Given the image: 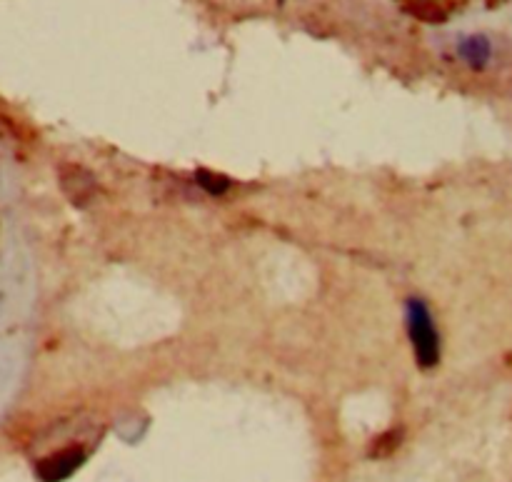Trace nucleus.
<instances>
[{
    "label": "nucleus",
    "mask_w": 512,
    "mask_h": 482,
    "mask_svg": "<svg viewBox=\"0 0 512 482\" xmlns=\"http://www.w3.org/2000/svg\"><path fill=\"white\" fill-rule=\"evenodd\" d=\"M408 333L413 340L415 358L423 368H430L440 360V338L435 330L430 310L423 300H410L408 303Z\"/></svg>",
    "instance_id": "obj_1"
},
{
    "label": "nucleus",
    "mask_w": 512,
    "mask_h": 482,
    "mask_svg": "<svg viewBox=\"0 0 512 482\" xmlns=\"http://www.w3.org/2000/svg\"><path fill=\"white\" fill-rule=\"evenodd\" d=\"M80 463H83V453H80V450H63V453L43 460V463L38 465V475L45 482H58V480L68 478V475L73 473Z\"/></svg>",
    "instance_id": "obj_2"
},
{
    "label": "nucleus",
    "mask_w": 512,
    "mask_h": 482,
    "mask_svg": "<svg viewBox=\"0 0 512 482\" xmlns=\"http://www.w3.org/2000/svg\"><path fill=\"white\" fill-rule=\"evenodd\" d=\"M490 55V43L485 38H470L463 43V58L470 60V63L480 65L485 63Z\"/></svg>",
    "instance_id": "obj_4"
},
{
    "label": "nucleus",
    "mask_w": 512,
    "mask_h": 482,
    "mask_svg": "<svg viewBox=\"0 0 512 482\" xmlns=\"http://www.w3.org/2000/svg\"><path fill=\"white\" fill-rule=\"evenodd\" d=\"M403 5L420 18H445L448 10L458 5V0H403Z\"/></svg>",
    "instance_id": "obj_3"
}]
</instances>
